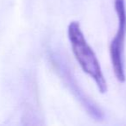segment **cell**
Returning <instances> with one entry per match:
<instances>
[{
  "instance_id": "cell-1",
  "label": "cell",
  "mask_w": 126,
  "mask_h": 126,
  "mask_svg": "<svg viewBox=\"0 0 126 126\" xmlns=\"http://www.w3.org/2000/svg\"><path fill=\"white\" fill-rule=\"evenodd\" d=\"M67 35L73 53L82 70L94 80L100 93L107 92V83L102 72L101 66L93 49L85 38L80 25L73 21L67 27Z\"/></svg>"
},
{
  "instance_id": "cell-2",
  "label": "cell",
  "mask_w": 126,
  "mask_h": 126,
  "mask_svg": "<svg viewBox=\"0 0 126 126\" xmlns=\"http://www.w3.org/2000/svg\"><path fill=\"white\" fill-rule=\"evenodd\" d=\"M114 7L118 19V28L115 36L110 42V55L116 78L119 82H124L125 72L124 64V49L126 35L125 0H115Z\"/></svg>"
}]
</instances>
